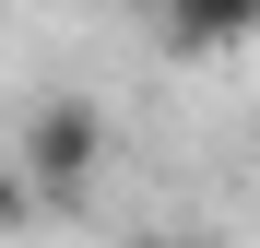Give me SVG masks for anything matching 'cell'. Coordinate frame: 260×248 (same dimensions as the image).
<instances>
[{"label":"cell","instance_id":"2","mask_svg":"<svg viewBox=\"0 0 260 248\" xmlns=\"http://www.w3.org/2000/svg\"><path fill=\"white\" fill-rule=\"evenodd\" d=\"M154 24H166L178 59H237L260 36V0H154Z\"/></svg>","mask_w":260,"mask_h":248},{"label":"cell","instance_id":"1","mask_svg":"<svg viewBox=\"0 0 260 248\" xmlns=\"http://www.w3.org/2000/svg\"><path fill=\"white\" fill-rule=\"evenodd\" d=\"M12 165L36 189H95V165H107V107H83V95H48V107H24V130H12Z\"/></svg>","mask_w":260,"mask_h":248},{"label":"cell","instance_id":"3","mask_svg":"<svg viewBox=\"0 0 260 248\" xmlns=\"http://www.w3.org/2000/svg\"><path fill=\"white\" fill-rule=\"evenodd\" d=\"M36 213V178H24V165H0V225H24Z\"/></svg>","mask_w":260,"mask_h":248}]
</instances>
